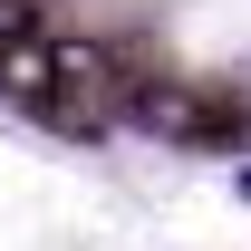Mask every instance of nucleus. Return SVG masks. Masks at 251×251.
I'll return each instance as SVG.
<instances>
[{"label":"nucleus","mask_w":251,"mask_h":251,"mask_svg":"<svg viewBox=\"0 0 251 251\" xmlns=\"http://www.w3.org/2000/svg\"><path fill=\"white\" fill-rule=\"evenodd\" d=\"M126 106V77L106 49H87V39H58V58H49V87H39V116L58 126V135H106Z\"/></svg>","instance_id":"f257e3e1"}]
</instances>
